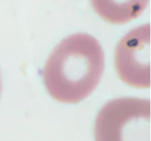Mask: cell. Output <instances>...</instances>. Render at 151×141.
Masks as SVG:
<instances>
[{"instance_id":"6da1fadb","label":"cell","mask_w":151,"mask_h":141,"mask_svg":"<svg viewBox=\"0 0 151 141\" xmlns=\"http://www.w3.org/2000/svg\"><path fill=\"white\" fill-rule=\"evenodd\" d=\"M104 69V53L96 39L76 33L62 40L47 59L43 79L48 93L64 103H76L98 86Z\"/></svg>"},{"instance_id":"7a4b0ae2","label":"cell","mask_w":151,"mask_h":141,"mask_svg":"<svg viewBox=\"0 0 151 141\" xmlns=\"http://www.w3.org/2000/svg\"><path fill=\"white\" fill-rule=\"evenodd\" d=\"M150 100L120 97L110 100L95 119V141H151Z\"/></svg>"},{"instance_id":"3957f363","label":"cell","mask_w":151,"mask_h":141,"mask_svg":"<svg viewBox=\"0 0 151 141\" xmlns=\"http://www.w3.org/2000/svg\"><path fill=\"white\" fill-rule=\"evenodd\" d=\"M117 74L129 86L150 88V24L134 28L115 49Z\"/></svg>"},{"instance_id":"277c9868","label":"cell","mask_w":151,"mask_h":141,"mask_svg":"<svg viewBox=\"0 0 151 141\" xmlns=\"http://www.w3.org/2000/svg\"><path fill=\"white\" fill-rule=\"evenodd\" d=\"M149 0H91L92 8L106 22L124 24L139 17Z\"/></svg>"},{"instance_id":"5b68a950","label":"cell","mask_w":151,"mask_h":141,"mask_svg":"<svg viewBox=\"0 0 151 141\" xmlns=\"http://www.w3.org/2000/svg\"><path fill=\"white\" fill-rule=\"evenodd\" d=\"M1 91H2V82H1V76H0V95H1Z\"/></svg>"}]
</instances>
